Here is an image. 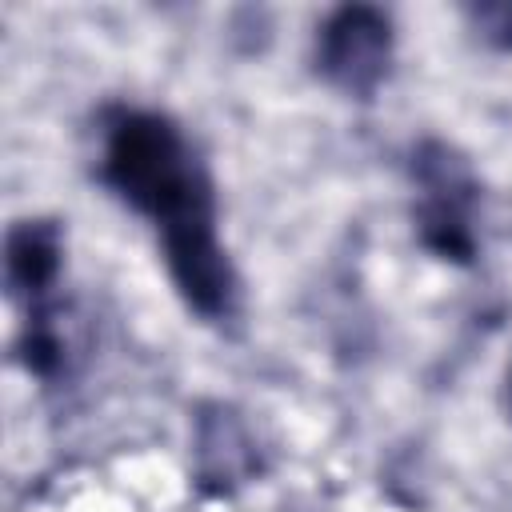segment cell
Here are the masks:
<instances>
[{
    "label": "cell",
    "instance_id": "4",
    "mask_svg": "<svg viewBox=\"0 0 512 512\" xmlns=\"http://www.w3.org/2000/svg\"><path fill=\"white\" fill-rule=\"evenodd\" d=\"M268 460L256 428L236 404L204 400L192 416V484L200 496H236L264 476Z\"/></svg>",
    "mask_w": 512,
    "mask_h": 512
},
{
    "label": "cell",
    "instance_id": "7",
    "mask_svg": "<svg viewBox=\"0 0 512 512\" xmlns=\"http://www.w3.org/2000/svg\"><path fill=\"white\" fill-rule=\"evenodd\" d=\"M504 400H508V416H512V364H508V376H504Z\"/></svg>",
    "mask_w": 512,
    "mask_h": 512
},
{
    "label": "cell",
    "instance_id": "2",
    "mask_svg": "<svg viewBox=\"0 0 512 512\" xmlns=\"http://www.w3.org/2000/svg\"><path fill=\"white\" fill-rule=\"evenodd\" d=\"M408 184H412V232L424 252L444 264L468 268L480 256V176L472 160L440 140L424 136L408 156Z\"/></svg>",
    "mask_w": 512,
    "mask_h": 512
},
{
    "label": "cell",
    "instance_id": "3",
    "mask_svg": "<svg viewBox=\"0 0 512 512\" xmlns=\"http://www.w3.org/2000/svg\"><path fill=\"white\" fill-rule=\"evenodd\" d=\"M396 64V24L376 4H340L332 8L312 36V68L316 76L348 96L372 100Z\"/></svg>",
    "mask_w": 512,
    "mask_h": 512
},
{
    "label": "cell",
    "instance_id": "6",
    "mask_svg": "<svg viewBox=\"0 0 512 512\" xmlns=\"http://www.w3.org/2000/svg\"><path fill=\"white\" fill-rule=\"evenodd\" d=\"M468 28L496 52H512V0H492V4H468L464 8Z\"/></svg>",
    "mask_w": 512,
    "mask_h": 512
},
{
    "label": "cell",
    "instance_id": "1",
    "mask_svg": "<svg viewBox=\"0 0 512 512\" xmlns=\"http://www.w3.org/2000/svg\"><path fill=\"white\" fill-rule=\"evenodd\" d=\"M96 176L152 228L184 308L204 324H232L244 288L232 252L220 240L216 180L184 124L160 108H104Z\"/></svg>",
    "mask_w": 512,
    "mask_h": 512
},
{
    "label": "cell",
    "instance_id": "5",
    "mask_svg": "<svg viewBox=\"0 0 512 512\" xmlns=\"http://www.w3.org/2000/svg\"><path fill=\"white\" fill-rule=\"evenodd\" d=\"M64 276V228L52 216H24L4 236V284L20 316H36L60 304Z\"/></svg>",
    "mask_w": 512,
    "mask_h": 512
}]
</instances>
